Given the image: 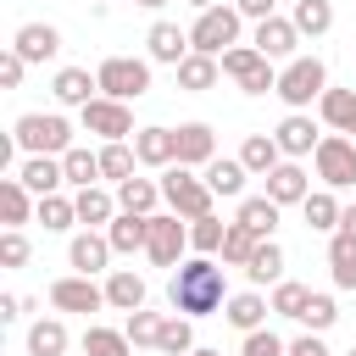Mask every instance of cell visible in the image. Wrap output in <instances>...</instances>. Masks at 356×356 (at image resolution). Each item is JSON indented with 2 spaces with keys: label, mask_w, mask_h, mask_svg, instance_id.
Wrapping results in <instances>:
<instances>
[{
  "label": "cell",
  "mask_w": 356,
  "mask_h": 356,
  "mask_svg": "<svg viewBox=\"0 0 356 356\" xmlns=\"http://www.w3.org/2000/svg\"><path fill=\"white\" fill-rule=\"evenodd\" d=\"M278 211H284V206H278L273 195H250V200H239V217H234V222H245V228H256L261 239H273V228H278Z\"/></svg>",
  "instance_id": "f1b7e54d"
},
{
  "label": "cell",
  "mask_w": 356,
  "mask_h": 356,
  "mask_svg": "<svg viewBox=\"0 0 356 356\" xmlns=\"http://www.w3.org/2000/svg\"><path fill=\"white\" fill-rule=\"evenodd\" d=\"M22 72H28V61H22L17 50H6V56H0V83H6V89H17V83H22Z\"/></svg>",
  "instance_id": "f907efd6"
},
{
  "label": "cell",
  "mask_w": 356,
  "mask_h": 356,
  "mask_svg": "<svg viewBox=\"0 0 356 356\" xmlns=\"http://www.w3.org/2000/svg\"><path fill=\"white\" fill-rule=\"evenodd\" d=\"M28 356H67V328L61 317H39L28 328Z\"/></svg>",
  "instance_id": "1f68e13d"
},
{
  "label": "cell",
  "mask_w": 356,
  "mask_h": 356,
  "mask_svg": "<svg viewBox=\"0 0 356 356\" xmlns=\"http://www.w3.org/2000/svg\"><path fill=\"white\" fill-rule=\"evenodd\" d=\"M328 273H334L339 289H356V239L339 234V228H334V239H328Z\"/></svg>",
  "instance_id": "f546056e"
},
{
  "label": "cell",
  "mask_w": 356,
  "mask_h": 356,
  "mask_svg": "<svg viewBox=\"0 0 356 356\" xmlns=\"http://www.w3.org/2000/svg\"><path fill=\"white\" fill-rule=\"evenodd\" d=\"M95 78H100V95H111V100H139V95L150 89V61H139V56H106V61L95 67Z\"/></svg>",
  "instance_id": "8992f818"
},
{
  "label": "cell",
  "mask_w": 356,
  "mask_h": 356,
  "mask_svg": "<svg viewBox=\"0 0 356 356\" xmlns=\"http://www.w3.org/2000/svg\"><path fill=\"white\" fill-rule=\"evenodd\" d=\"M306 300H312V289H306V284H295V278H278V284H273V300H267V306H273L278 317H295V323H300Z\"/></svg>",
  "instance_id": "ab89813d"
},
{
  "label": "cell",
  "mask_w": 356,
  "mask_h": 356,
  "mask_svg": "<svg viewBox=\"0 0 356 356\" xmlns=\"http://www.w3.org/2000/svg\"><path fill=\"white\" fill-rule=\"evenodd\" d=\"M339 200L328 195V189H317V195H306L300 200V217H306V228H317V234H328V228H339Z\"/></svg>",
  "instance_id": "836d02e7"
},
{
  "label": "cell",
  "mask_w": 356,
  "mask_h": 356,
  "mask_svg": "<svg viewBox=\"0 0 356 356\" xmlns=\"http://www.w3.org/2000/svg\"><path fill=\"white\" fill-rule=\"evenodd\" d=\"M161 323H167V317H156V312L139 306V312H128V328H122V334H128L134 345H156V339H161Z\"/></svg>",
  "instance_id": "7dc6e473"
},
{
  "label": "cell",
  "mask_w": 356,
  "mask_h": 356,
  "mask_svg": "<svg viewBox=\"0 0 356 356\" xmlns=\"http://www.w3.org/2000/svg\"><path fill=\"white\" fill-rule=\"evenodd\" d=\"M239 356H289V345L273 334V328H256V334H245V350Z\"/></svg>",
  "instance_id": "c3c4849f"
},
{
  "label": "cell",
  "mask_w": 356,
  "mask_h": 356,
  "mask_svg": "<svg viewBox=\"0 0 356 356\" xmlns=\"http://www.w3.org/2000/svg\"><path fill=\"white\" fill-rule=\"evenodd\" d=\"M189 250V217H178V211H150V245H145V256L156 261V267H178V256Z\"/></svg>",
  "instance_id": "ba28073f"
},
{
  "label": "cell",
  "mask_w": 356,
  "mask_h": 356,
  "mask_svg": "<svg viewBox=\"0 0 356 356\" xmlns=\"http://www.w3.org/2000/svg\"><path fill=\"white\" fill-rule=\"evenodd\" d=\"M22 312H28V306H22V300H17V295H0V323H17V317H22Z\"/></svg>",
  "instance_id": "db71d44e"
},
{
  "label": "cell",
  "mask_w": 356,
  "mask_h": 356,
  "mask_svg": "<svg viewBox=\"0 0 356 356\" xmlns=\"http://www.w3.org/2000/svg\"><path fill=\"white\" fill-rule=\"evenodd\" d=\"M350 356H356V350H350Z\"/></svg>",
  "instance_id": "91938a15"
},
{
  "label": "cell",
  "mask_w": 356,
  "mask_h": 356,
  "mask_svg": "<svg viewBox=\"0 0 356 356\" xmlns=\"http://www.w3.org/2000/svg\"><path fill=\"white\" fill-rule=\"evenodd\" d=\"M78 111H83V128H89V134H100V139H128V134H139V128H134L128 100L95 95V100H89V106H78Z\"/></svg>",
  "instance_id": "9c48e42d"
},
{
  "label": "cell",
  "mask_w": 356,
  "mask_h": 356,
  "mask_svg": "<svg viewBox=\"0 0 356 356\" xmlns=\"http://www.w3.org/2000/svg\"><path fill=\"white\" fill-rule=\"evenodd\" d=\"M250 44H256L267 61H284V56H295V44H300V28H295L289 17H261Z\"/></svg>",
  "instance_id": "8fae6325"
},
{
  "label": "cell",
  "mask_w": 356,
  "mask_h": 356,
  "mask_svg": "<svg viewBox=\"0 0 356 356\" xmlns=\"http://www.w3.org/2000/svg\"><path fill=\"white\" fill-rule=\"evenodd\" d=\"M289 356H328V345H323L317 334H300V339L289 345Z\"/></svg>",
  "instance_id": "816d5d0a"
},
{
  "label": "cell",
  "mask_w": 356,
  "mask_h": 356,
  "mask_svg": "<svg viewBox=\"0 0 356 356\" xmlns=\"http://www.w3.org/2000/svg\"><path fill=\"white\" fill-rule=\"evenodd\" d=\"M317 117H323L334 134H350V128H356V89H323Z\"/></svg>",
  "instance_id": "cb8c5ba5"
},
{
  "label": "cell",
  "mask_w": 356,
  "mask_h": 356,
  "mask_svg": "<svg viewBox=\"0 0 356 356\" xmlns=\"http://www.w3.org/2000/svg\"><path fill=\"white\" fill-rule=\"evenodd\" d=\"M95 89H100V78H95L89 67H61V72H56V83H50V95H56L61 106H89V100H95Z\"/></svg>",
  "instance_id": "ac0fdd59"
},
{
  "label": "cell",
  "mask_w": 356,
  "mask_h": 356,
  "mask_svg": "<svg viewBox=\"0 0 356 356\" xmlns=\"http://www.w3.org/2000/svg\"><path fill=\"white\" fill-rule=\"evenodd\" d=\"M222 239H228V222H217L211 211L189 222V245H195L200 256H211V250H222Z\"/></svg>",
  "instance_id": "f6af8a7d"
},
{
  "label": "cell",
  "mask_w": 356,
  "mask_h": 356,
  "mask_svg": "<svg viewBox=\"0 0 356 356\" xmlns=\"http://www.w3.org/2000/svg\"><path fill=\"white\" fill-rule=\"evenodd\" d=\"M72 200H78V222H89V228H95V222H111V217H117V200H111V195H106L100 184L78 189Z\"/></svg>",
  "instance_id": "d590c367"
},
{
  "label": "cell",
  "mask_w": 356,
  "mask_h": 356,
  "mask_svg": "<svg viewBox=\"0 0 356 356\" xmlns=\"http://www.w3.org/2000/svg\"><path fill=\"white\" fill-rule=\"evenodd\" d=\"M145 44H150V61H161V67H178L195 44H189V33L178 28V22H156L150 33H145Z\"/></svg>",
  "instance_id": "2e32d148"
},
{
  "label": "cell",
  "mask_w": 356,
  "mask_h": 356,
  "mask_svg": "<svg viewBox=\"0 0 356 356\" xmlns=\"http://www.w3.org/2000/svg\"><path fill=\"white\" fill-rule=\"evenodd\" d=\"M323 89H328V67L317 56H289V67L278 72V100L289 111H306L312 100H323Z\"/></svg>",
  "instance_id": "3957f363"
},
{
  "label": "cell",
  "mask_w": 356,
  "mask_h": 356,
  "mask_svg": "<svg viewBox=\"0 0 356 356\" xmlns=\"http://www.w3.org/2000/svg\"><path fill=\"white\" fill-rule=\"evenodd\" d=\"M312 161H317V178H323L328 189H350V184H356V139L323 134V145L312 150Z\"/></svg>",
  "instance_id": "52a82bcc"
},
{
  "label": "cell",
  "mask_w": 356,
  "mask_h": 356,
  "mask_svg": "<svg viewBox=\"0 0 356 356\" xmlns=\"http://www.w3.org/2000/svg\"><path fill=\"white\" fill-rule=\"evenodd\" d=\"M239 161H245L256 178H267V172L284 161V150H278V139H273V134H250V139L239 145Z\"/></svg>",
  "instance_id": "4316f807"
},
{
  "label": "cell",
  "mask_w": 356,
  "mask_h": 356,
  "mask_svg": "<svg viewBox=\"0 0 356 356\" xmlns=\"http://www.w3.org/2000/svg\"><path fill=\"white\" fill-rule=\"evenodd\" d=\"M134 6H145V11H156V6H167V0H134Z\"/></svg>",
  "instance_id": "6f0895ef"
},
{
  "label": "cell",
  "mask_w": 356,
  "mask_h": 356,
  "mask_svg": "<svg viewBox=\"0 0 356 356\" xmlns=\"http://www.w3.org/2000/svg\"><path fill=\"white\" fill-rule=\"evenodd\" d=\"M11 50H17L22 61H50V56L61 50V33H56L50 22H22L17 39H11Z\"/></svg>",
  "instance_id": "9a60e30c"
},
{
  "label": "cell",
  "mask_w": 356,
  "mask_h": 356,
  "mask_svg": "<svg viewBox=\"0 0 356 356\" xmlns=\"http://www.w3.org/2000/svg\"><path fill=\"white\" fill-rule=\"evenodd\" d=\"M267 195H273L278 206H300V200L312 195V184H306V172H300L295 161H278V167L267 172Z\"/></svg>",
  "instance_id": "7402d4cb"
},
{
  "label": "cell",
  "mask_w": 356,
  "mask_h": 356,
  "mask_svg": "<svg viewBox=\"0 0 356 356\" xmlns=\"http://www.w3.org/2000/svg\"><path fill=\"white\" fill-rule=\"evenodd\" d=\"M256 245H261V234H256V228L228 222V239H222V267H245V261L256 256Z\"/></svg>",
  "instance_id": "74e56055"
},
{
  "label": "cell",
  "mask_w": 356,
  "mask_h": 356,
  "mask_svg": "<svg viewBox=\"0 0 356 356\" xmlns=\"http://www.w3.org/2000/svg\"><path fill=\"white\" fill-rule=\"evenodd\" d=\"M245 178H250V167L234 156V161H206V184H211V195H222V200H234V195H245Z\"/></svg>",
  "instance_id": "83f0119b"
},
{
  "label": "cell",
  "mask_w": 356,
  "mask_h": 356,
  "mask_svg": "<svg viewBox=\"0 0 356 356\" xmlns=\"http://www.w3.org/2000/svg\"><path fill=\"white\" fill-rule=\"evenodd\" d=\"M167 300H172V312H184V317H211V312H222V306H228L222 267H217L211 256L178 261V273H172V284H167Z\"/></svg>",
  "instance_id": "6da1fadb"
},
{
  "label": "cell",
  "mask_w": 356,
  "mask_h": 356,
  "mask_svg": "<svg viewBox=\"0 0 356 356\" xmlns=\"http://www.w3.org/2000/svg\"><path fill=\"white\" fill-rule=\"evenodd\" d=\"M273 139H278V150H284V156H312V150L323 145V139H317V122H312L306 111H289V117L273 128Z\"/></svg>",
  "instance_id": "7c38bea8"
},
{
  "label": "cell",
  "mask_w": 356,
  "mask_h": 356,
  "mask_svg": "<svg viewBox=\"0 0 356 356\" xmlns=\"http://www.w3.org/2000/svg\"><path fill=\"white\" fill-rule=\"evenodd\" d=\"M217 61H222V72H228L234 83H250V78H256V72L267 67V56H261L256 44H228V50H222Z\"/></svg>",
  "instance_id": "4dcf8cb0"
},
{
  "label": "cell",
  "mask_w": 356,
  "mask_h": 356,
  "mask_svg": "<svg viewBox=\"0 0 356 356\" xmlns=\"http://www.w3.org/2000/svg\"><path fill=\"white\" fill-rule=\"evenodd\" d=\"M61 167H67V184L89 189V184L100 178V150H83V145H72V150L61 156Z\"/></svg>",
  "instance_id": "f35d334b"
},
{
  "label": "cell",
  "mask_w": 356,
  "mask_h": 356,
  "mask_svg": "<svg viewBox=\"0 0 356 356\" xmlns=\"http://www.w3.org/2000/svg\"><path fill=\"white\" fill-rule=\"evenodd\" d=\"M11 145L28 156H67L72 150V122L61 111H22L11 128Z\"/></svg>",
  "instance_id": "7a4b0ae2"
},
{
  "label": "cell",
  "mask_w": 356,
  "mask_h": 356,
  "mask_svg": "<svg viewBox=\"0 0 356 356\" xmlns=\"http://www.w3.org/2000/svg\"><path fill=\"white\" fill-rule=\"evenodd\" d=\"M50 306L56 312H100L106 306V289L89 273H72V278H56L50 284Z\"/></svg>",
  "instance_id": "30bf717a"
},
{
  "label": "cell",
  "mask_w": 356,
  "mask_h": 356,
  "mask_svg": "<svg viewBox=\"0 0 356 356\" xmlns=\"http://www.w3.org/2000/svg\"><path fill=\"white\" fill-rule=\"evenodd\" d=\"M106 306H117V312H139V306H145V278L128 273V267H117V273L106 278Z\"/></svg>",
  "instance_id": "d4e9b609"
},
{
  "label": "cell",
  "mask_w": 356,
  "mask_h": 356,
  "mask_svg": "<svg viewBox=\"0 0 356 356\" xmlns=\"http://www.w3.org/2000/svg\"><path fill=\"white\" fill-rule=\"evenodd\" d=\"M267 312H273V306H267V300H261L256 289H245V295H228V306H222V317H228V323H234L239 334H256Z\"/></svg>",
  "instance_id": "484cf974"
},
{
  "label": "cell",
  "mask_w": 356,
  "mask_h": 356,
  "mask_svg": "<svg viewBox=\"0 0 356 356\" xmlns=\"http://www.w3.org/2000/svg\"><path fill=\"white\" fill-rule=\"evenodd\" d=\"M134 156L145 167H172L178 161V128H139L134 134Z\"/></svg>",
  "instance_id": "4fadbf2b"
},
{
  "label": "cell",
  "mask_w": 356,
  "mask_h": 356,
  "mask_svg": "<svg viewBox=\"0 0 356 356\" xmlns=\"http://www.w3.org/2000/svg\"><path fill=\"white\" fill-rule=\"evenodd\" d=\"M172 72H178V89L200 95V89H211V83L222 78V61H217V56H206V50H189V56L172 67Z\"/></svg>",
  "instance_id": "e0dca14e"
},
{
  "label": "cell",
  "mask_w": 356,
  "mask_h": 356,
  "mask_svg": "<svg viewBox=\"0 0 356 356\" xmlns=\"http://www.w3.org/2000/svg\"><path fill=\"white\" fill-rule=\"evenodd\" d=\"M161 200H167L178 217H189V222H195V217H206V211H211V200H217V195H211V184H206V178H195L184 161H172V167L161 172Z\"/></svg>",
  "instance_id": "277c9868"
},
{
  "label": "cell",
  "mask_w": 356,
  "mask_h": 356,
  "mask_svg": "<svg viewBox=\"0 0 356 356\" xmlns=\"http://www.w3.org/2000/svg\"><path fill=\"white\" fill-rule=\"evenodd\" d=\"M33 211H39V195L22 178H0V217H6V228H22Z\"/></svg>",
  "instance_id": "ffe728a7"
},
{
  "label": "cell",
  "mask_w": 356,
  "mask_h": 356,
  "mask_svg": "<svg viewBox=\"0 0 356 356\" xmlns=\"http://www.w3.org/2000/svg\"><path fill=\"white\" fill-rule=\"evenodd\" d=\"M189 356H222V350H211V345H195V350H189Z\"/></svg>",
  "instance_id": "9f6ffc18"
},
{
  "label": "cell",
  "mask_w": 356,
  "mask_h": 356,
  "mask_svg": "<svg viewBox=\"0 0 356 356\" xmlns=\"http://www.w3.org/2000/svg\"><path fill=\"white\" fill-rule=\"evenodd\" d=\"M178 161H184V167H206V161H217V139H211L206 122H184V128H178Z\"/></svg>",
  "instance_id": "44dd1931"
},
{
  "label": "cell",
  "mask_w": 356,
  "mask_h": 356,
  "mask_svg": "<svg viewBox=\"0 0 356 356\" xmlns=\"http://www.w3.org/2000/svg\"><path fill=\"white\" fill-rule=\"evenodd\" d=\"M156 195H161L156 178H122V184H117V206H122V211H139V217H150Z\"/></svg>",
  "instance_id": "d6a6232c"
},
{
  "label": "cell",
  "mask_w": 356,
  "mask_h": 356,
  "mask_svg": "<svg viewBox=\"0 0 356 356\" xmlns=\"http://www.w3.org/2000/svg\"><path fill=\"white\" fill-rule=\"evenodd\" d=\"M189 6H195V11H206V6H217V0H189Z\"/></svg>",
  "instance_id": "680465c9"
},
{
  "label": "cell",
  "mask_w": 356,
  "mask_h": 356,
  "mask_svg": "<svg viewBox=\"0 0 356 356\" xmlns=\"http://www.w3.org/2000/svg\"><path fill=\"white\" fill-rule=\"evenodd\" d=\"M350 134H356V128H350Z\"/></svg>",
  "instance_id": "94428289"
},
{
  "label": "cell",
  "mask_w": 356,
  "mask_h": 356,
  "mask_svg": "<svg viewBox=\"0 0 356 356\" xmlns=\"http://www.w3.org/2000/svg\"><path fill=\"white\" fill-rule=\"evenodd\" d=\"M289 22H295L300 33H312V39H317V33H328V28H334V6H328V0H295V17H289Z\"/></svg>",
  "instance_id": "b9f144b4"
},
{
  "label": "cell",
  "mask_w": 356,
  "mask_h": 356,
  "mask_svg": "<svg viewBox=\"0 0 356 356\" xmlns=\"http://www.w3.org/2000/svg\"><path fill=\"white\" fill-rule=\"evenodd\" d=\"M156 350H161V356H189V350H195V328H189V317H178V312H172V317L161 323Z\"/></svg>",
  "instance_id": "60d3db41"
},
{
  "label": "cell",
  "mask_w": 356,
  "mask_h": 356,
  "mask_svg": "<svg viewBox=\"0 0 356 356\" xmlns=\"http://www.w3.org/2000/svg\"><path fill=\"white\" fill-rule=\"evenodd\" d=\"M239 6H206L200 17H195V28H189V44L195 50H206V56H222L228 44H239Z\"/></svg>",
  "instance_id": "5b68a950"
},
{
  "label": "cell",
  "mask_w": 356,
  "mask_h": 356,
  "mask_svg": "<svg viewBox=\"0 0 356 356\" xmlns=\"http://www.w3.org/2000/svg\"><path fill=\"white\" fill-rule=\"evenodd\" d=\"M339 234H350V239H356V206H345V211H339Z\"/></svg>",
  "instance_id": "11a10c76"
},
{
  "label": "cell",
  "mask_w": 356,
  "mask_h": 356,
  "mask_svg": "<svg viewBox=\"0 0 356 356\" xmlns=\"http://www.w3.org/2000/svg\"><path fill=\"white\" fill-rule=\"evenodd\" d=\"M33 217H39L50 234H61V228H72V222H78V200H67L61 189H56V195H39V211H33Z\"/></svg>",
  "instance_id": "8d00e7d4"
},
{
  "label": "cell",
  "mask_w": 356,
  "mask_h": 356,
  "mask_svg": "<svg viewBox=\"0 0 356 356\" xmlns=\"http://www.w3.org/2000/svg\"><path fill=\"white\" fill-rule=\"evenodd\" d=\"M67 261H72L78 273H89V278H95V273L111 261V239H106V234H78V239L67 245Z\"/></svg>",
  "instance_id": "603a6c76"
},
{
  "label": "cell",
  "mask_w": 356,
  "mask_h": 356,
  "mask_svg": "<svg viewBox=\"0 0 356 356\" xmlns=\"http://www.w3.org/2000/svg\"><path fill=\"white\" fill-rule=\"evenodd\" d=\"M245 278H250V284H278V278H284V250H278L273 239H261L256 256L245 261Z\"/></svg>",
  "instance_id": "e575fe53"
},
{
  "label": "cell",
  "mask_w": 356,
  "mask_h": 356,
  "mask_svg": "<svg viewBox=\"0 0 356 356\" xmlns=\"http://www.w3.org/2000/svg\"><path fill=\"white\" fill-rule=\"evenodd\" d=\"M134 150L122 145V139H106V150H100V178H111V184H122V178H134Z\"/></svg>",
  "instance_id": "ee69618b"
},
{
  "label": "cell",
  "mask_w": 356,
  "mask_h": 356,
  "mask_svg": "<svg viewBox=\"0 0 356 356\" xmlns=\"http://www.w3.org/2000/svg\"><path fill=\"white\" fill-rule=\"evenodd\" d=\"M17 178H22L33 195H56V189L67 184V167H61V156H28V161L17 167Z\"/></svg>",
  "instance_id": "d6986e66"
},
{
  "label": "cell",
  "mask_w": 356,
  "mask_h": 356,
  "mask_svg": "<svg viewBox=\"0 0 356 356\" xmlns=\"http://www.w3.org/2000/svg\"><path fill=\"white\" fill-rule=\"evenodd\" d=\"M83 356H134V339L128 334H117V328H89L83 334Z\"/></svg>",
  "instance_id": "7bdbcfd3"
},
{
  "label": "cell",
  "mask_w": 356,
  "mask_h": 356,
  "mask_svg": "<svg viewBox=\"0 0 356 356\" xmlns=\"http://www.w3.org/2000/svg\"><path fill=\"white\" fill-rule=\"evenodd\" d=\"M106 239H111L117 256H134V250L150 245V217H139V211H117V217L106 222Z\"/></svg>",
  "instance_id": "5bb4252c"
},
{
  "label": "cell",
  "mask_w": 356,
  "mask_h": 356,
  "mask_svg": "<svg viewBox=\"0 0 356 356\" xmlns=\"http://www.w3.org/2000/svg\"><path fill=\"white\" fill-rule=\"evenodd\" d=\"M234 6H239V17H256V22H261V17H273L278 0H234Z\"/></svg>",
  "instance_id": "f5cc1de1"
},
{
  "label": "cell",
  "mask_w": 356,
  "mask_h": 356,
  "mask_svg": "<svg viewBox=\"0 0 356 356\" xmlns=\"http://www.w3.org/2000/svg\"><path fill=\"white\" fill-rule=\"evenodd\" d=\"M300 323H306L312 334L334 328V323H339V306H334V295H312V300H306V312H300Z\"/></svg>",
  "instance_id": "bcb514c9"
},
{
  "label": "cell",
  "mask_w": 356,
  "mask_h": 356,
  "mask_svg": "<svg viewBox=\"0 0 356 356\" xmlns=\"http://www.w3.org/2000/svg\"><path fill=\"white\" fill-rule=\"evenodd\" d=\"M28 261V239H22V228H6L0 234V267H22Z\"/></svg>",
  "instance_id": "681fc988"
}]
</instances>
